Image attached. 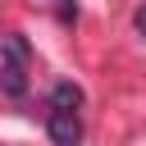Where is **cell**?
<instances>
[{
  "label": "cell",
  "mask_w": 146,
  "mask_h": 146,
  "mask_svg": "<svg viewBox=\"0 0 146 146\" xmlns=\"http://www.w3.org/2000/svg\"><path fill=\"white\" fill-rule=\"evenodd\" d=\"M132 23H137V32H141V36H146V5H141V9H137V14H132Z\"/></svg>",
  "instance_id": "4"
},
{
  "label": "cell",
  "mask_w": 146,
  "mask_h": 146,
  "mask_svg": "<svg viewBox=\"0 0 146 146\" xmlns=\"http://www.w3.org/2000/svg\"><path fill=\"white\" fill-rule=\"evenodd\" d=\"M46 128H50V141H55V146H78V141H82V119L68 114V110H55Z\"/></svg>",
  "instance_id": "1"
},
{
  "label": "cell",
  "mask_w": 146,
  "mask_h": 146,
  "mask_svg": "<svg viewBox=\"0 0 146 146\" xmlns=\"http://www.w3.org/2000/svg\"><path fill=\"white\" fill-rule=\"evenodd\" d=\"M50 105H55V110H68V114H78V105H82V91H78L73 82H59V87L50 91Z\"/></svg>",
  "instance_id": "3"
},
{
  "label": "cell",
  "mask_w": 146,
  "mask_h": 146,
  "mask_svg": "<svg viewBox=\"0 0 146 146\" xmlns=\"http://www.w3.org/2000/svg\"><path fill=\"white\" fill-rule=\"evenodd\" d=\"M23 68H27L23 59H0V91L5 96H23L27 91V73Z\"/></svg>",
  "instance_id": "2"
}]
</instances>
